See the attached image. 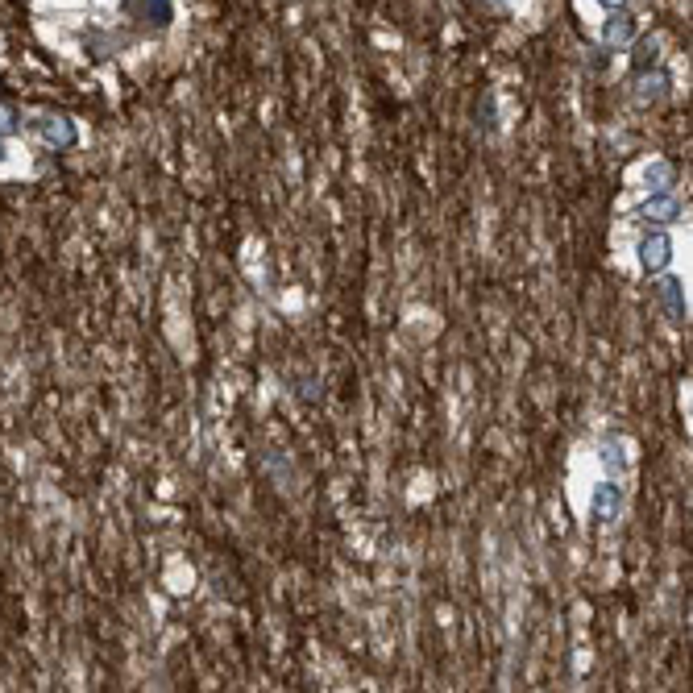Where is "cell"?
<instances>
[{"label": "cell", "mask_w": 693, "mask_h": 693, "mask_svg": "<svg viewBox=\"0 0 693 693\" xmlns=\"http://www.w3.org/2000/svg\"><path fill=\"white\" fill-rule=\"evenodd\" d=\"M598 5H602V9H623L627 0H598Z\"/></svg>", "instance_id": "obj_15"}, {"label": "cell", "mask_w": 693, "mask_h": 693, "mask_svg": "<svg viewBox=\"0 0 693 693\" xmlns=\"http://www.w3.org/2000/svg\"><path fill=\"white\" fill-rule=\"evenodd\" d=\"M656 299L664 303V312H669L673 324H685L689 320V308H685V287L677 279H660L656 283Z\"/></svg>", "instance_id": "obj_7"}, {"label": "cell", "mask_w": 693, "mask_h": 693, "mask_svg": "<svg viewBox=\"0 0 693 693\" xmlns=\"http://www.w3.org/2000/svg\"><path fill=\"white\" fill-rule=\"evenodd\" d=\"M34 129H38V137L50 146V150H71L75 142H79V129H75V121L71 117H59V113H46V117H38L34 121Z\"/></svg>", "instance_id": "obj_1"}, {"label": "cell", "mask_w": 693, "mask_h": 693, "mask_svg": "<svg viewBox=\"0 0 693 693\" xmlns=\"http://www.w3.org/2000/svg\"><path fill=\"white\" fill-rule=\"evenodd\" d=\"M125 13L133 21H142L146 30H166L175 21V5L171 0H125Z\"/></svg>", "instance_id": "obj_2"}, {"label": "cell", "mask_w": 693, "mask_h": 693, "mask_svg": "<svg viewBox=\"0 0 693 693\" xmlns=\"http://www.w3.org/2000/svg\"><path fill=\"white\" fill-rule=\"evenodd\" d=\"M640 216L656 220V225H677V220H681V200L673 196V191H652V196L640 204Z\"/></svg>", "instance_id": "obj_4"}, {"label": "cell", "mask_w": 693, "mask_h": 693, "mask_svg": "<svg viewBox=\"0 0 693 693\" xmlns=\"http://www.w3.org/2000/svg\"><path fill=\"white\" fill-rule=\"evenodd\" d=\"M519 0H486V9H515Z\"/></svg>", "instance_id": "obj_14"}, {"label": "cell", "mask_w": 693, "mask_h": 693, "mask_svg": "<svg viewBox=\"0 0 693 693\" xmlns=\"http://www.w3.org/2000/svg\"><path fill=\"white\" fill-rule=\"evenodd\" d=\"M644 183H648V187H656V191H669V187L677 183V171H673V162H664V158H652V162L644 166Z\"/></svg>", "instance_id": "obj_8"}, {"label": "cell", "mask_w": 693, "mask_h": 693, "mask_svg": "<svg viewBox=\"0 0 693 693\" xmlns=\"http://www.w3.org/2000/svg\"><path fill=\"white\" fill-rule=\"evenodd\" d=\"M664 92H669V75H664V71L640 75V92H635V100H640V104H652V100H664Z\"/></svg>", "instance_id": "obj_10"}, {"label": "cell", "mask_w": 693, "mask_h": 693, "mask_svg": "<svg viewBox=\"0 0 693 693\" xmlns=\"http://www.w3.org/2000/svg\"><path fill=\"white\" fill-rule=\"evenodd\" d=\"M478 125H482V129H494V100H490V96L482 100V121H478Z\"/></svg>", "instance_id": "obj_13"}, {"label": "cell", "mask_w": 693, "mask_h": 693, "mask_svg": "<svg viewBox=\"0 0 693 693\" xmlns=\"http://www.w3.org/2000/svg\"><path fill=\"white\" fill-rule=\"evenodd\" d=\"M656 63H660V46H656V38H644L640 46H635V54H631V71L635 75H648Z\"/></svg>", "instance_id": "obj_9"}, {"label": "cell", "mask_w": 693, "mask_h": 693, "mask_svg": "<svg viewBox=\"0 0 693 693\" xmlns=\"http://www.w3.org/2000/svg\"><path fill=\"white\" fill-rule=\"evenodd\" d=\"M669 262H673V237L669 233H648L640 241V266L652 270V274H660Z\"/></svg>", "instance_id": "obj_3"}, {"label": "cell", "mask_w": 693, "mask_h": 693, "mask_svg": "<svg viewBox=\"0 0 693 693\" xmlns=\"http://www.w3.org/2000/svg\"><path fill=\"white\" fill-rule=\"evenodd\" d=\"M590 511H594V519H598V523H611V519H619V511H623V490H619L615 482H602V486H594V494H590Z\"/></svg>", "instance_id": "obj_6"}, {"label": "cell", "mask_w": 693, "mask_h": 693, "mask_svg": "<svg viewBox=\"0 0 693 693\" xmlns=\"http://www.w3.org/2000/svg\"><path fill=\"white\" fill-rule=\"evenodd\" d=\"M602 465H606V469H611V474H623V465H627V461H623V449H615V445H606V449H602Z\"/></svg>", "instance_id": "obj_12"}, {"label": "cell", "mask_w": 693, "mask_h": 693, "mask_svg": "<svg viewBox=\"0 0 693 693\" xmlns=\"http://www.w3.org/2000/svg\"><path fill=\"white\" fill-rule=\"evenodd\" d=\"M635 34H640V21H635V13H627V5L623 9H611V17H606V25H602V42L606 46H627Z\"/></svg>", "instance_id": "obj_5"}, {"label": "cell", "mask_w": 693, "mask_h": 693, "mask_svg": "<svg viewBox=\"0 0 693 693\" xmlns=\"http://www.w3.org/2000/svg\"><path fill=\"white\" fill-rule=\"evenodd\" d=\"M5 154H9V150H5V137H0V162H5Z\"/></svg>", "instance_id": "obj_16"}, {"label": "cell", "mask_w": 693, "mask_h": 693, "mask_svg": "<svg viewBox=\"0 0 693 693\" xmlns=\"http://www.w3.org/2000/svg\"><path fill=\"white\" fill-rule=\"evenodd\" d=\"M5 133H21V113L13 100H0V137Z\"/></svg>", "instance_id": "obj_11"}]
</instances>
